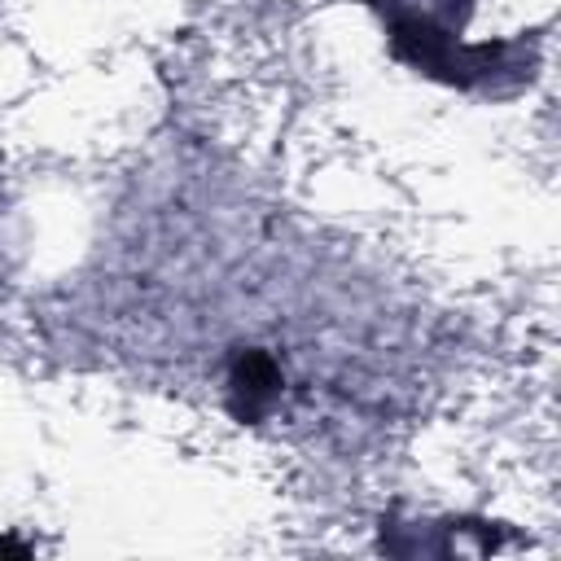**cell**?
<instances>
[{
    "label": "cell",
    "instance_id": "cell-1",
    "mask_svg": "<svg viewBox=\"0 0 561 561\" xmlns=\"http://www.w3.org/2000/svg\"><path fill=\"white\" fill-rule=\"evenodd\" d=\"M377 13L386 48L412 75L482 101L522 96L543 70V31L465 39L478 0H359Z\"/></svg>",
    "mask_w": 561,
    "mask_h": 561
},
{
    "label": "cell",
    "instance_id": "cell-2",
    "mask_svg": "<svg viewBox=\"0 0 561 561\" xmlns=\"http://www.w3.org/2000/svg\"><path fill=\"white\" fill-rule=\"evenodd\" d=\"M504 543L500 522L482 517H381V552L390 557H456V552H495Z\"/></svg>",
    "mask_w": 561,
    "mask_h": 561
},
{
    "label": "cell",
    "instance_id": "cell-3",
    "mask_svg": "<svg viewBox=\"0 0 561 561\" xmlns=\"http://www.w3.org/2000/svg\"><path fill=\"white\" fill-rule=\"evenodd\" d=\"M285 368L267 346H237L224 377V408L241 425H259L280 408Z\"/></svg>",
    "mask_w": 561,
    "mask_h": 561
}]
</instances>
